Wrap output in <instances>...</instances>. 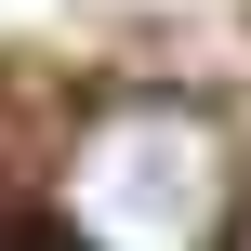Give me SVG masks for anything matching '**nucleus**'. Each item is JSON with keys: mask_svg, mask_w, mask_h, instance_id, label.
Segmentation results:
<instances>
[{"mask_svg": "<svg viewBox=\"0 0 251 251\" xmlns=\"http://www.w3.org/2000/svg\"><path fill=\"white\" fill-rule=\"evenodd\" d=\"M238 212V146L212 106H106L66 159V238L79 251H225Z\"/></svg>", "mask_w": 251, "mask_h": 251, "instance_id": "1", "label": "nucleus"}, {"mask_svg": "<svg viewBox=\"0 0 251 251\" xmlns=\"http://www.w3.org/2000/svg\"><path fill=\"white\" fill-rule=\"evenodd\" d=\"M238 251H251V238H238Z\"/></svg>", "mask_w": 251, "mask_h": 251, "instance_id": "2", "label": "nucleus"}]
</instances>
